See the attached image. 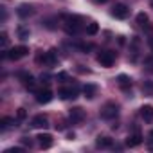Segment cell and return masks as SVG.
Listing matches in <instances>:
<instances>
[{"label":"cell","mask_w":153,"mask_h":153,"mask_svg":"<svg viewBox=\"0 0 153 153\" xmlns=\"http://www.w3.org/2000/svg\"><path fill=\"white\" fill-rule=\"evenodd\" d=\"M83 29V18L81 16H67L65 18V31L68 34H78Z\"/></svg>","instance_id":"obj_1"},{"label":"cell","mask_w":153,"mask_h":153,"mask_svg":"<svg viewBox=\"0 0 153 153\" xmlns=\"http://www.w3.org/2000/svg\"><path fill=\"white\" fill-rule=\"evenodd\" d=\"M27 54H29V47H25V45H16V47L6 51V52L2 54V58H4V59H13V61H16V59L25 58Z\"/></svg>","instance_id":"obj_2"},{"label":"cell","mask_w":153,"mask_h":153,"mask_svg":"<svg viewBox=\"0 0 153 153\" xmlns=\"http://www.w3.org/2000/svg\"><path fill=\"white\" fill-rule=\"evenodd\" d=\"M36 61L38 63H42L43 67H54L56 65V61H58V56H56V51L54 49H51V51H47V52H40L38 56H36Z\"/></svg>","instance_id":"obj_3"},{"label":"cell","mask_w":153,"mask_h":153,"mask_svg":"<svg viewBox=\"0 0 153 153\" xmlns=\"http://www.w3.org/2000/svg\"><path fill=\"white\" fill-rule=\"evenodd\" d=\"M115 59H117V54H115L114 51H101V52L97 54V63H99L101 67H105V68L112 67V65L115 63Z\"/></svg>","instance_id":"obj_4"},{"label":"cell","mask_w":153,"mask_h":153,"mask_svg":"<svg viewBox=\"0 0 153 153\" xmlns=\"http://www.w3.org/2000/svg\"><path fill=\"white\" fill-rule=\"evenodd\" d=\"M78 92H79L78 85H65V87L58 88V97L59 99H76Z\"/></svg>","instance_id":"obj_5"},{"label":"cell","mask_w":153,"mask_h":153,"mask_svg":"<svg viewBox=\"0 0 153 153\" xmlns=\"http://www.w3.org/2000/svg\"><path fill=\"white\" fill-rule=\"evenodd\" d=\"M34 97H36V101L40 103V105H47V103H51L52 101V92H51V88H47V87H43V88H38V90H34Z\"/></svg>","instance_id":"obj_6"},{"label":"cell","mask_w":153,"mask_h":153,"mask_svg":"<svg viewBox=\"0 0 153 153\" xmlns=\"http://www.w3.org/2000/svg\"><path fill=\"white\" fill-rule=\"evenodd\" d=\"M119 115V106L115 105V103H106L103 108H101V117L103 119H115Z\"/></svg>","instance_id":"obj_7"},{"label":"cell","mask_w":153,"mask_h":153,"mask_svg":"<svg viewBox=\"0 0 153 153\" xmlns=\"http://www.w3.org/2000/svg\"><path fill=\"white\" fill-rule=\"evenodd\" d=\"M128 15H130V7L126 4H115L112 7V16L117 20H124V18H128Z\"/></svg>","instance_id":"obj_8"},{"label":"cell","mask_w":153,"mask_h":153,"mask_svg":"<svg viewBox=\"0 0 153 153\" xmlns=\"http://www.w3.org/2000/svg\"><path fill=\"white\" fill-rule=\"evenodd\" d=\"M135 20H137V24H139V27H140L142 31H146V33H153V25H151V22H149V18H148L146 13H139Z\"/></svg>","instance_id":"obj_9"},{"label":"cell","mask_w":153,"mask_h":153,"mask_svg":"<svg viewBox=\"0 0 153 153\" xmlns=\"http://www.w3.org/2000/svg\"><path fill=\"white\" fill-rule=\"evenodd\" d=\"M68 119H70L72 123H81V121L85 119V110H83V108H79V106L72 108V110L68 112Z\"/></svg>","instance_id":"obj_10"},{"label":"cell","mask_w":153,"mask_h":153,"mask_svg":"<svg viewBox=\"0 0 153 153\" xmlns=\"http://www.w3.org/2000/svg\"><path fill=\"white\" fill-rule=\"evenodd\" d=\"M36 139H38V144L42 149H49L52 146V135L51 133H40Z\"/></svg>","instance_id":"obj_11"},{"label":"cell","mask_w":153,"mask_h":153,"mask_svg":"<svg viewBox=\"0 0 153 153\" xmlns=\"http://www.w3.org/2000/svg\"><path fill=\"white\" fill-rule=\"evenodd\" d=\"M33 13H34V9H33L31 4H20L18 9H16V15H18L20 18H27V16H31Z\"/></svg>","instance_id":"obj_12"},{"label":"cell","mask_w":153,"mask_h":153,"mask_svg":"<svg viewBox=\"0 0 153 153\" xmlns=\"http://www.w3.org/2000/svg\"><path fill=\"white\" fill-rule=\"evenodd\" d=\"M139 114H140V117H142L146 123H151V121H153V106H151V105H144V106H140Z\"/></svg>","instance_id":"obj_13"},{"label":"cell","mask_w":153,"mask_h":153,"mask_svg":"<svg viewBox=\"0 0 153 153\" xmlns=\"http://www.w3.org/2000/svg\"><path fill=\"white\" fill-rule=\"evenodd\" d=\"M139 144H142V135L139 131H135L133 135H128V139H126V146L128 148H135Z\"/></svg>","instance_id":"obj_14"},{"label":"cell","mask_w":153,"mask_h":153,"mask_svg":"<svg viewBox=\"0 0 153 153\" xmlns=\"http://www.w3.org/2000/svg\"><path fill=\"white\" fill-rule=\"evenodd\" d=\"M49 123H47V117L45 115H34L31 119V128H45Z\"/></svg>","instance_id":"obj_15"},{"label":"cell","mask_w":153,"mask_h":153,"mask_svg":"<svg viewBox=\"0 0 153 153\" xmlns=\"http://www.w3.org/2000/svg\"><path fill=\"white\" fill-rule=\"evenodd\" d=\"M96 146L101 148V149H105V148H112V146H114V140H112L110 137H106V135H99L97 140H96Z\"/></svg>","instance_id":"obj_16"},{"label":"cell","mask_w":153,"mask_h":153,"mask_svg":"<svg viewBox=\"0 0 153 153\" xmlns=\"http://www.w3.org/2000/svg\"><path fill=\"white\" fill-rule=\"evenodd\" d=\"M117 85L123 90H128L131 87V78H130V76H126V74H121V76H117Z\"/></svg>","instance_id":"obj_17"},{"label":"cell","mask_w":153,"mask_h":153,"mask_svg":"<svg viewBox=\"0 0 153 153\" xmlns=\"http://www.w3.org/2000/svg\"><path fill=\"white\" fill-rule=\"evenodd\" d=\"M83 94H85V97H88V99L96 97V94H97V85H94V83H87V85L83 87Z\"/></svg>","instance_id":"obj_18"},{"label":"cell","mask_w":153,"mask_h":153,"mask_svg":"<svg viewBox=\"0 0 153 153\" xmlns=\"http://www.w3.org/2000/svg\"><path fill=\"white\" fill-rule=\"evenodd\" d=\"M15 124V119H11V117H2L0 119V130H7V128H11Z\"/></svg>","instance_id":"obj_19"},{"label":"cell","mask_w":153,"mask_h":153,"mask_svg":"<svg viewBox=\"0 0 153 153\" xmlns=\"http://www.w3.org/2000/svg\"><path fill=\"white\" fill-rule=\"evenodd\" d=\"M99 33V25L96 24V22H90L88 25H87V34L88 36H94V34H97Z\"/></svg>","instance_id":"obj_20"},{"label":"cell","mask_w":153,"mask_h":153,"mask_svg":"<svg viewBox=\"0 0 153 153\" xmlns=\"http://www.w3.org/2000/svg\"><path fill=\"white\" fill-rule=\"evenodd\" d=\"M142 92L148 96H153V81H144L142 83Z\"/></svg>","instance_id":"obj_21"},{"label":"cell","mask_w":153,"mask_h":153,"mask_svg":"<svg viewBox=\"0 0 153 153\" xmlns=\"http://www.w3.org/2000/svg\"><path fill=\"white\" fill-rule=\"evenodd\" d=\"M16 33H18V38H20V40H27V38H29V29H25V27H22V25L16 29Z\"/></svg>","instance_id":"obj_22"},{"label":"cell","mask_w":153,"mask_h":153,"mask_svg":"<svg viewBox=\"0 0 153 153\" xmlns=\"http://www.w3.org/2000/svg\"><path fill=\"white\" fill-rule=\"evenodd\" d=\"M25 117H27L25 108H18V110H16V121H18V123H22V121H25Z\"/></svg>","instance_id":"obj_23"},{"label":"cell","mask_w":153,"mask_h":153,"mask_svg":"<svg viewBox=\"0 0 153 153\" xmlns=\"http://www.w3.org/2000/svg\"><path fill=\"white\" fill-rule=\"evenodd\" d=\"M78 47H79L83 52H88V51H92V49H94V45H92V43H79Z\"/></svg>","instance_id":"obj_24"},{"label":"cell","mask_w":153,"mask_h":153,"mask_svg":"<svg viewBox=\"0 0 153 153\" xmlns=\"http://www.w3.org/2000/svg\"><path fill=\"white\" fill-rule=\"evenodd\" d=\"M0 38H2V40H0V42H2V49H6L7 47V34L2 33V36H0Z\"/></svg>","instance_id":"obj_25"},{"label":"cell","mask_w":153,"mask_h":153,"mask_svg":"<svg viewBox=\"0 0 153 153\" xmlns=\"http://www.w3.org/2000/svg\"><path fill=\"white\" fill-rule=\"evenodd\" d=\"M18 151H24V148H9V149H6V153H18Z\"/></svg>","instance_id":"obj_26"},{"label":"cell","mask_w":153,"mask_h":153,"mask_svg":"<svg viewBox=\"0 0 153 153\" xmlns=\"http://www.w3.org/2000/svg\"><path fill=\"white\" fill-rule=\"evenodd\" d=\"M67 78H68V76H67L65 72H59V74H58V79H67Z\"/></svg>","instance_id":"obj_27"},{"label":"cell","mask_w":153,"mask_h":153,"mask_svg":"<svg viewBox=\"0 0 153 153\" xmlns=\"http://www.w3.org/2000/svg\"><path fill=\"white\" fill-rule=\"evenodd\" d=\"M148 43H149V47H151V49H153V34H151V36H149V38H148Z\"/></svg>","instance_id":"obj_28"},{"label":"cell","mask_w":153,"mask_h":153,"mask_svg":"<svg viewBox=\"0 0 153 153\" xmlns=\"http://www.w3.org/2000/svg\"><path fill=\"white\" fill-rule=\"evenodd\" d=\"M149 140H153V130L149 131Z\"/></svg>","instance_id":"obj_29"}]
</instances>
